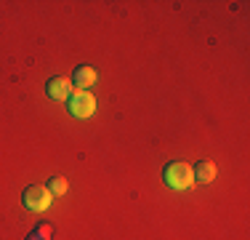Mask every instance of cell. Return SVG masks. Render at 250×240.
<instances>
[{
  "label": "cell",
  "mask_w": 250,
  "mask_h": 240,
  "mask_svg": "<svg viewBox=\"0 0 250 240\" xmlns=\"http://www.w3.org/2000/svg\"><path fill=\"white\" fill-rule=\"evenodd\" d=\"M163 176H165V184H168L170 190H178V192L189 190L194 184V171H192V166H187V163H168Z\"/></svg>",
  "instance_id": "cell-1"
},
{
  "label": "cell",
  "mask_w": 250,
  "mask_h": 240,
  "mask_svg": "<svg viewBox=\"0 0 250 240\" xmlns=\"http://www.w3.org/2000/svg\"><path fill=\"white\" fill-rule=\"evenodd\" d=\"M21 203H24V208H29V211L40 214V211H45V208L51 206V190L43 187V184H32V187L24 190Z\"/></svg>",
  "instance_id": "cell-2"
},
{
  "label": "cell",
  "mask_w": 250,
  "mask_h": 240,
  "mask_svg": "<svg viewBox=\"0 0 250 240\" xmlns=\"http://www.w3.org/2000/svg\"><path fill=\"white\" fill-rule=\"evenodd\" d=\"M69 112H72L75 118H91L93 112H96V99H93L91 91H72V96H69Z\"/></svg>",
  "instance_id": "cell-3"
},
{
  "label": "cell",
  "mask_w": 250,
  "mask_h": 240,
  "mask_svg": "<svg viewBox=\"0 0 250 240\" xmlns=\"http://www.w3.org/2000/svg\"><path fill=\"white\" fill-rule=\"evenodd\" d=\"M45 91L53 101H67L69 96H72V80L69 77H51L48 83H45Z\"/></svg>",
  "instance_id": "cell-4"
},
{
  "label": "cell",
  "mask_w": 250,
  "mask_h": 240,
  "mask_svg": "<svg viewBox=\"0 0 250 240\" xmlns=\"http://www.w3.org/2000/svg\"><path fill=\"white\" fill-rule=\"evenodd\" d=\"M75 83L80 91H88V88L96 83V72H93V67H77L75 70Z\"/></svg>",
  "instance_id": "cell-5"
},
{
  "label": "cell",
  "mask_w": 250,
  "mask_h": 240,
  "mask_svg": "<svg viewBox=\"0 0 250 240\" xmlns=\"http://www.w3.org/2000/svg\"><path fill=\"white\" fill-rule=\"evenodd\" d=\"M216 179V166L210 160H200L194 168V182H213Z\"/></svg>",
  "instance_id": "cell-6"
},
{
  "label": "cell",
  "mask_w": 250,
  "mask_h": 240,
  "mask_svg": "<svg viewBox=\"0 0 250 240\" xmlns=\"http://www.w3.org/2000/svg\"><path fill=\"white\" fill-rule=\"evenodd\" d=\"M51 235H53V227L51 224H40L27 240H51Z\"/></svg>",
  "instance_id": "cell-7"
},
{
  "label": "cell",
  "mask_w": 250,
  "mask_h": 240,
  "mask_svg": "<svg viewBox=\"0 0 250 240\" xmlns=\"http://www.w3.org/2000/svg\"><path fill=\"white\" fill-rule=\"evenodd\" d=\"M48 190H51V195H64V192L69 190V184L64 182V179H51V184H48Z\"/></svg>",
  "instance_id": "cell-8"
}]
</instances>
